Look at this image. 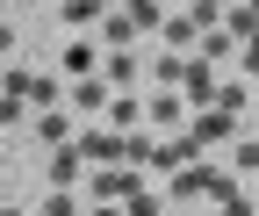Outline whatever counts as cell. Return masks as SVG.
I'll use <instances>...</instances> for the list:
<instances>
[{
    "label": "cell",
    "instance_id": "1",
    "mask_svg": "<svg viewBox=\"0 0 259 216\" xmlns=\"http://www.w3.org/2000/svg\"><path fill=\"white\" fill-rule=\"evenodd\" d=\"M231 137H238V115H231V108H216V101H209V108H194V122H187V144H194V151L231 144Z\"/></svg>",
    "mask_w": 259,
    "mask_h": 216
},
{
    "label": "cell",
    "instance_id": "2",
    "mask_svg": "<svg viewBox=\"0 0 259 216\" xmlns=\"http://www.w3.org/2000/svg\"><path fill=\"white\" fill-rule=\"evenodd\" d=\"M72 144L87 151V166H130V159H122V130H108V122H79Z\"/></svg>",
    "mask_w": 259,
    "mask_h": 216
},
{
    "label": "cell",
    "instance_id": "3",
    "mask_svg": "<svg viewBox=\"0 0 259 216\" xmlns=\"http://www.w3.org/2000/svg\"><path fill=\"white\" fill-rule=\"evenodd\" d=\"M29 137H36L44 151H58V144L79 137V122H72V108H36V115H29Z\"/></svg>",
    "mask_w": 259,
    "mask_h": 216
},
{
    "label": "cell",
    "instance_id": "4",
    "mask_svg": "<svg viewBox=\"0 0 259 216\" xmlns=\"http://www.w3.org/2000/svg\"><path fill=\"white\" fill-rule=\"evenodd\" d=\"M101 79L115 87V94H137V79H144V58H137V44H130V51H108V58H101Z\"/></svg>",
    "mask_w": 259,
    "mask_h": 216
},
{
    "label": "cell",
    "instance_id": "5",
    "mask_svg": "<svg viewBox=\"0 0 259 216\" xmlns=\"http://www.w3.org/2000/svg\"><path fill=\"white\" fill-rule=\"evenodd\" d=\"M101 58H108V51L94 44V36H72V44L58 51V72H65V79H87V72H101Z\"/></svg>",
    "mask_w": 259,
    "mask_h": 216
},
{
    "label": "cell",
    "instance_id": "6",
    "mask_svg": "<svg viewBox=\"0 0 259 216\" xmlns=\"http://www.w3.org/2000/svg\"><path fill=\"white\" fill-rule=\"evenodd\" d=\"M87 195L94 202H130V195H137V173H130V166H101L87 180Z\"/></svg>",
    "mask_w": 259,
    "mask_h": 216
},
{
    "label": "cell",
    "instance_id": "7",
    "mask_svg": "<svg viewBox=\"0 0 259 216\" xmlns=\"http://www.w3.org/2000/svg\"><path fill=\"white\" fill-rule=\"evenodd\" d=\"M115 101V87L101 79V72H87V79H72V115H101Z\"/></svg>",
    "mask_w": 259,
    "mask_h": 216
},
{
    "label": "cell",
    "instance_id": "8",
    "mask_svg": "<svg viewBox=\"0 0 259 216\" xmlns=\"http://www.w3.org/2000/svg\"><path fill=\"white\" fill-rule=\"evenodd\" d=\"M115 8V0H58V15H65V29L72 36H87V29H101V15Z\"/></svg>",
    "mask_w": 259,
    "mask_h": 216
},
{
    "label": "cell",
    "instance_id": "9",
    "mask_svg": "<svg viewBox=\"0 0 259 216\" xmlns=\"http://www.w3.org/2000/svg\"><path fill=\"white\" fill-rule=\"evenodd\" d=\"M79 180H87V151L79 144H58L51 151V188H79Z\"/></svg>",
    "mask_w": 259,
    "mask_h": 216
},
{
    "label": "cell",
    "instance_id": "10",
    "mask_svg": "<svg viewBox=\"0 0 259 216\" xmlns=\"http://www.w3.org/2000/svg\"><path fill=\"white\" fill-rule=\"evenodd\" d=\"M22 101H29V108H58V101H65V72H29Z\"/></svg>",
    "mask_w": 259,
    "mask_h": 216
},
{
    "label": "cell",
    "instance_id": "11",
    "mask_svg": "<svg viewBox=\"0 0 259 216\" xmlns=\"http://www.w3.org/2000/svg\"><path fill=\"white\" fill-rule=\"evenodd\" d=\"M180 87H187V101H194V108H209V101H216V72H209V58H194V65L180 72Z\"/></svg>",
    "mask_w": 259,
    "mask_h": 216
},
{
    "label": "cell",
    "instance_id": "12",
    "mask_svg": "<svg viewBox=\"0 0 259 216\" xmlns=\"http://www.w3.org/2000/svg\"><path fill=\"white\" fill-rule=\"evenodd\" d=\"M144 122H158V130H173V122H187V108H180V94H173V87H158V94L144 101Z\"/></svg>",
    "mask_w": 259,
    "mask_h": 216
},
{
    "label": "cell",
    "instance_id": "13",
    "mask_svg": "<svg viewBox=\"0 0 259 216\" xmlns=\"http://www.w3.org/2000/svg\"><path fill=\"white\" fill-rule=\"evenodd\" d=\"M101 122H108V130H122V137H130V130H137V122H144V101H137V94H115V101L101 108Z\"/></svg>",
    "mask_w": 259,
    "mask_h": 216
},
{
    "label": "cell",
    "instance_id": "14",
    "mask_svg": "<svg viewBox=\"0 0 259 216\" xmlns=\"http://www.w3.org/2000/svg\"><path fill=\"white\" fill-rule=\"evenodd\" d=\"M115 8L137 22V36H158V29H166V8H158V0H115Z\"/></svg>",
    "mask_w": 259,
    "mask_h": 216
},
{
    "label": "cell",
    "instance_id": "15",
    "mask_svg": "<svg viewBox=\"0 0 259 216\" xmlns=\"http://www.w3.org/2000/svg\"><path fill=\"white\" fill-rule=\"evenodd\" d=\"M187 159H202V151H194L187 137H173V144H151V173H180Z\"/></svg>",
    "mask_w": 259,
    "mask_h": 216
},
{
    "label": "cell",
    "instance_id": "16",
    "mask_svg": "<svg viewBox=\"0 0 259 216\" xmlns=\"http://www.w3.org/2000/svg\"><path fill=\"white\" fill-rule=\"evenodd\" d=\"M101 44H108V51H130V44H137V22H130L122 8H108V15H101Z\"/></svg>",
    "mask_w": 259,
    "mask_h": 216
},
{
    "label": "cell",
    "instance_id": "17",
    "mask_svg": "<svg viewBox=\"0 0 259 216\" xmlns=\"http://www.w3.org/2000/svg\"><path fill=\"white\" fill-rule=\"evenodd\" d=\"M158 36H166V51H194V44H202V29H194V15H166Z\"/></svg>",
    "mask_w": 259,
    "mask_h": 216
},
{
    "label": "cell",
    "instance_id": "18",
    "mask_svg": "<svg viewBox=\"0 0 259 216\" xmlns=\"http://www.w3.org/2000/svg\"><path fill=\"white\" fill-rule=\"evenodd\" d=\"M0 130H29V101L22 94H0Z\"/></svg>",
    "mask_w": 259,
    "mask_h": 216
},
{
    "label": "cell",
    "instance_id": "19",
    "mask_svg": "<svg viewBox=\"0 0 259 216\" xmlns=\"http://www.w3.org/2000/svg\"><path fill=\"white\" fill-rule=\"evenodd\" d=\"M231 51H238V36H231L223 22H216V29H202V58H231Z\"/></svg>",
    "mask_w": 259,
    "mask_h": 216
},
{
    "label": "cell",
    "instance_id": "20",
    "mask_svg": "<svg viewBox=\"0 0 259 216\" xmlns=\"http://www.w3.org/2000/svg\"><path fill=\"white\" fill-rule=\"evenodd\" d=\"M180 72H187L180 51H173V58H151V79H158V87H180Z\"/></svg>",
    "mask_w": 259,
    "mask_h": 216
},
{
    "label": "cell",
    "instance_id": "21",
    "mask_svg": "<svg viewBox=\"0 0 259 216\" xmlns=\"http://www.w3.org/2000/svg\"><path fill=\"white\" fill-rule=\"evenodd\" d=\"M187 15H194V29H216L223 22V0H187Z\"/></svg>",
    "mask_w": 259,
    "mask_h": 216
},
{
    "label": "cell",
    "instance_id": "22",
    "mask_svg": "<svg viewBox=\"0 0 259 216\" xmlns=\"http://www.w3.org/2000/svg\"><path fill=\"white\" fill-rule=\"evenodd\" d=\"M44 216H87V209H79V195H72V188H58V195L44 202Z\"/></svg>",
    "mask_w": 259,
    "mask_h": 216
},
{
    "label": "cell",
    "instance_id": "23",
    "mask_svg": "<svg viewBox=\"0 0 259 216\" xmlns=\"http://www.w3.org/2000/svg\"><path fill=\"white\" fill-rule=\"evenodd\" d=\"M238 65H245V79H259V29H252L245 44H238Z\"/></svg>",
    "mask_w": 259,
    "mask_h": 216
},
{
    "label": "cell",
    "instance_id": "24",
    "mask_svg": "<svg viewBox=\"0 0 259 216\" xmlns=\"http://www.w3.org/2000/svg\"><path fill=\"white\" fill-rule=\"evenodd\" d=\"M130 216H166V202H158V195H144V188H137V195H130Z\"/></svg>",
    "mask_w": 259,
    "mask_h": 216
},
{
    "label": "cell",
    "instance_id": "25",
    "mask_svg": "<svg viewBox=\"0 0 259 216\" xmlns=\"http://www.w3.org/2000/svg\"><path fill=\"white\" fill-rule=\"evenodd\" d=\"M15 44H22V36H15V22H8V15H0V58H8Z\"/></svg>",
    "mask_w": 259,
    "mask_h": 216
},
{
    "label": "cell",
    "instance_id": "26",
    "mask_svg": "<svg viewBox=\"0 0 259 216\" xmlns=\"http://www.w3.org/2000/svg\"><path fill=\"white\" fill-rule=\"evenodd\" d=\"M87 216H130V209H115V202H94V209H87Z\"/></svg>",
    "mask_w": 259,
    "mask_h": 216
},
{
    "label": "cell",
    "instance_id": "27",
    "mask_svg": "<svg viewBox=\"0 0 259 216\" xmlns=\"http://www.w3.org/2000/svg\"><path fill=\"white\" fill-rule=\"evenodd\" d=\"M0 216H29V209H15V202H8V209H0Z\"/></svg>",
    "mask_w": 259,
    "mask_h": 216
},
{
    "label": "cell",
    "instance_id": "28",
    "mask_svg": "<svg viewBox=\"0 0 259 216\" xmlns=\"http://www.w3.org/2000/svg\"><path fill=\"white\" fill-rule=\"evenodd\" d=\"M209 216H231V209H209Z\"/></svg>",
    "mask_w": 259,
    "mask_h": 216
},
{
    "label": "cell",
    "instance_id": "29",
    "mask_svg": "<svg viewBox=\"0 0 259 216\" xmlns=\"http://www.w3.org/2000/svg\"><path fill=\"white\" fill-rule=\"evenodd\" d=\"M0 8H15V0H0Z\"/></svg>",
    "mask_w": 259,
    "mask_h": 216
},
{
    "label": "cell",
    "instance_id": "30",
    "mask_svg": "<svg viewBox=\"0 0 259 216\" xmlns=\"http://www.w3.org/2000/svg\"><path fill=\"white\" fill-rule=\"evenodd\" d=\"M252 15H259V0H252Z\"/></svg>",
    "mask_w": 259,
    "mask_h": 216
},
{
    "label": "cell",
    "instance_id": "31",
    "mask_svg": "<svg viewBox=\"0 0 259 216\" xmlns=\"http://www.w3.org/2000/svg\"><path fill=\"white\" fill-rule=\"evenodd\" d=\"M252 173H259V159H252Z\"/></svg>",
    "mask_w": 259,
    "mask_h": 216
}]
</instances>
